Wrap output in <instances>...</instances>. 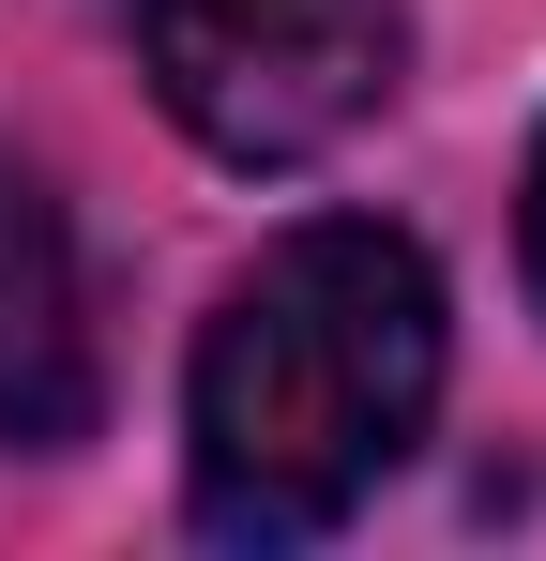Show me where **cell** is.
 <instances>
[{
	"mask_svg": "<svg viewBox=\"0 0 546 561\" xmlns=\"http://www.w3.org/2000/svg\"><path fill=\"white\" fill-rule=\"evenodd\" d=\"M441 274L410 228L379 213H319L288 228L259 274L213 304L197 379H182V485L197 531L228 547H304L379 501V470L425 440L441 410Z\"/></svg>",
	"mask_w": 546,
	"mask_h": 561,
	"instance_id": "obj_1",
	"label": "cell"
},
{
	"mask_svg": "<svg viewBox=\"0 0 546 561\" xmlns=\"http://www.w3.org/2000/svg\"><path fill=\"white\" fill-rule=\"evenodd\" d=\"M137 61L197 152L228 168H304L395 106V0H137Z\"/></svg>",
	"mask_w": 546,
	"mask_h": 561,
	"instance_id": "obj_2",
	"label": "cell"
},
{
	"mask_svg": "<svg viewBox=\"0 0 546 561\" xmlns=\"http://www.w3.org/2000/svg\"><path fill=\"white\" fill-rule=\"evenodd\" d=\"M91 440V288L46 183L0 152V456H61Z\"/></svg>",
	"mask_w": 546,
	"mask_h": 561,
	"instance_id": "obj_3",
	"label": "cell"
},
{
	"mask_svg": "<svg viewBox=\"0 0 546 561\" xmlns=\"http://www.w3.org/2000/svg\"><path fill=\"white\" fill-rule=\"evenodd\" d=\"M532 288H546V137H532Z\"/></svg>",
	"mask_w": 546,
	"mask_h": 561,
	"instance_id": "obj_4",
	"label": "cell"
}]
</instances>
